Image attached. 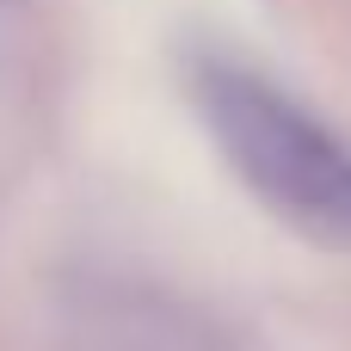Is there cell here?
<instances>
[{"mask_svg":"<svg viewBox=\"0 0 351 351\" xmlns=\"http://www.w3.org/2000/svg\"><path fill=\"white\" fill-rule=\"evenodd\" d=\"M185 86L228 173L302 241L351 253V142L241 62L204 56Z\"/></svg>","mask_w":351,"mask_h":351,"instance_id":"cell-1","label":"cell"}]
</instances>
